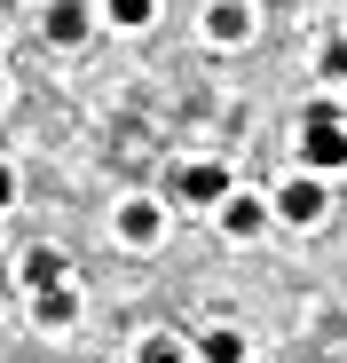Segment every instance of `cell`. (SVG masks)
Returning <instances> with one entry per match:
<instances>
[{"mask_svg": "<svg viewBox=\"0 0 347 363\" xmlns=\"http://www.w3.org/2000/svg\"><path fill=\"white\" fill-rule=\"evenodd\" d=\"M261 221H268L261 198H245V190H237V198H221V229H229V237H261Z\"/></svg>", "mask_w": 347, "mask_h": 363, "instance_id": "cell-4", "label": "cell"}, {"mask_svg": "<svg viewBox=\"0 0 347 363\" xmlns=\"http://www.w3.org/2000/svg\"><path fill=\"white\" fill-rule=\"evenodd\" d=\"M150 9H158V0H110V24L135 32V24H150Z\"/></svg>", "mask_w": 347, "mask_h": 363, "instance_id": "cell-11", "label": "cell"}, {"mask_svg": "<svg viewBox=\"0 0 347 363\" xmlns=\"http://www.w3.org/2000/svg\"><path fill=\"white\" fill-rule=\"evenodd\" d=\"M16 206V166H0V213Z\"/></svg>", "mask_w": 347, "mask_h": 363, "instance_id": "cell-14", "label": "cell"}, {"mask_svg": "<svg viewBox=\"0 0 347 363\" xmlns=\"http://www.w3.org/2000/svg\"><path fill=\"white\" fill-rule=\"evenodd\" d=\"M79 32H87V9H79V0H55V9H47V40H64V48H72Z\"/></svg>", "mask_w": 347, "mask_h": 363, "instance_id": "cell-8", "label": "cell"}, {"mask_svg": "<svg viewBox=\"0 0 347 363\" xmlns=\"http://www.w3.org/2000/svg\"><path fill=\"white\" fill-rule=\"evenodd\" d=\"M119 237H127V245H150V237H158V206L150 198H127L119 206Z\"/></svg>", "mask_w": 347, "mask_h": 363, "instance_id": "cell-7", "label": "cell"}, {"mask_svg": "<svg viewBox=\"0 0 347 363\" xmlns=\"http://www.w3.org/2000/svg\"><path fill=\"white\" fill-rule=\"evenodd\" d=\"M205 32H213V40H245V32H253V9H245V0H213V9H205Z\"/></svg>", "mask_w": 347, "mask_h": 363, "instance_id": "cell-6", "label": "cell"}, {"mask_svg": "<svg viewBox=\"0 0 347 363\" xmlns=\"http://www.w3.org/2000/svg\"><path fill=\"white\" fill-rule=\"evenodd\" d=\"M142 363H190V355L174 347V340H142Z\"/></svg>", "mask_w": 347, "mask_h": 363, "instance_id": "cell-12", "label": "cell"}, {"mask_svg": "<svg viewBox=\"0 0 347 363\" xmlns=\"http://www.w3.org/2000/svg\"><path fill=\"white\" fill-rule=\"evenodd\" d=\"M198 355H205V363H245V340H237V332H205Z\"/></svg>", "mask_w": 347, "mask_h": 363, "instance_id": "cell-10", "label": "cell"}, {"mask_svg": "<svg viewBox=\"0 0 347 363\" xmlns=\"http://www.w3.org/2000/svg\"><path fill=\"white\" fill-rule=\"evenodd\" d=\"M324 79H347V40H331V48H324Z\"/></svg>", "mask_w": 347, "mask_h": 363, "instance_id": "cell-13", "label": "cell"}, {"mask_svg": "<svg viewBox=\"0 0 347 363\" xmlns=\"http://www.w3.org/2000/svg\"><path fill=\"white\" fill-rule=\"evenodd\" d=\"M72 269H64V253H24V284L32 292H47V284H64Z\"/></svg>", "mask_w": 347, "mask_h": 363, "instance_id": "cell-9", "label": "cell"}, {"mask_svg": "<svg viewBox=\"0 0 347 363\" xmlns=\"http://www.w3.org/2000/svg\"><path fill=\"white\" fill-rule=\"evenodd\" d=\"M174 190H182L190 206H221V198H229V174H221V166H182Z\"/></svg>", "mask_w": 347, "mask_h": 363, "instance_id": "cell-3", "label": "cell"}, {"mask_svg": "<svg viewBox=\"0 0 347 363\" xmlns=\"http://www.w3.org/2000/svg\"><path fill=\"white\" fill-rule=\"evenodd\" d=\"M300 158H308V174L347 166V127H339L331 103H308V111H300Z\"/></svg>", "mask_w": 347, "mask_h": 363, "instance_id": "cell-1", "label": "cell"}, {"mask_svg": "<svg viewBox=\"0 0 347 363\" xmlns=\"http://www.w3.org/2000/svg\"><path fill=\"white\" fill-rule=\"evenodd\" d=\"M32 316H40V324H72V316H79L72 277H64V284H47V292H32Z\"/></svg>", "mask_w": 347, "mask_h": 363, "instance_id": "cell-5", "label": "cell"}, {"mask_svg": "<svg viewBox=\"0 0 347 363\" xmlns=\"http://www.w3.org/2000/svg\"><path fill=\"white\" fill-rule=\"evenodd\" d=\"M276 213H284V221H300V229L324 221V182H316V174H292V182L276 190Z\"/></svg>", "mask_w": 347, "mask_h": 363, "instance_id": "cell-2", "label": "cell"}]
</instances>
